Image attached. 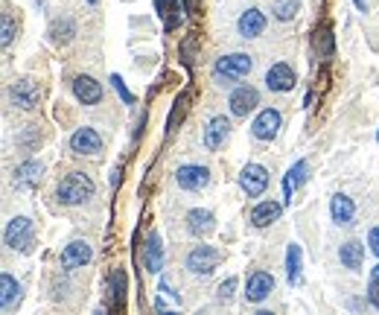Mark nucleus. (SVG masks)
<instances>
[{
    "instance_id": "1",
    "label": "nucleus",
    "mask_w": 379,
    "mask_h": 315,
    "mask_svg": "<svg viewBox=\"0 0 379 315\" xmlns=\"http://www.w3.org/2000/svg\"><path fill=\"white\" fill-rule=\"evenodd\" d=\"M93 193H97V184H93L90 175H85L79 170L68 172L56 184V199H58V205H65V207H79V205L90 202Z\"/></svg>"
},
{
    "instance_id": "2",
    "label": "nucleus",
    "mask_w": 379,
    "mask_h": 315,
    "mask_svg": "<svg viewBox=\"0 0 379 315\" xmlns=\"http://www.w3.org/2000/svg\"><path fill=\"white\" fill-rule=\"evenodd\" d=\"M251 71H254V56H248V53H225V56L216 58V65H213L210 73H213L216 85L231 88L239 79H245Z\"/></svg>"
},
{
    "instance_id": "3",
    "label": "nucleus",
    "mask_w": 379,
    "mask_h": 315,
    "mask_svg": "<svg viewBox=\"0 0 379 315\" xmlns=\"http://www.w3.org/2000/svg\"><path fill=\"white\" fill-rule=\"evenodd\" d=\"M219 263H222V251L213 248V245H196L190 248V254L184 257V266L193 277H210Z\"/></svg>"
},
{
    "instance_id": "4",
    "label": "nucleus",
    "mask_w": 379,
    "mask_h": 315,
    "mask_svg": "<svg viewBox=\"0 0 379 315\" xmlns=\"http://www.w3.org/2000/svg\"><path fill=\"white\" fill-rule=\"evenodd\" d=\"M4 239H6V245H9L12 251H18V254H29V251L36 248V228H33V219H26V216H15V219H9Z\"/></svg>"
},
{
    "instance_id": "5",
    "label": "nucleus",
    "mask_w": 379,
    "mask_h": 315,
    "mask_svg": "<svg viewBox=\"0 0 379 315\" xmlns=\"http://www.w3.org/2000/svg\"><path fill=\"white\" fill-rule=\"evenodd\" d=\"M6 97H9V105H15L18 111H33V108H38L41 88L33 79H15L6 88Z\"/></svg>"
},
{
    "instance_id": "6",
    "label": "nucleus",
    "mask_w": 379,
    "mask_h": 315,
    "mask_svg": "<svg viewBox=\"0 0 379 315\" xmlns=\"http://www.w3.org/2000/svg\"><path fill=\"white\" fill-rule=\"evenodd\" d=\"M175 184L187 193H199L210 184V170L202 164H181L175 170Z\"/></svg>"
},
{
    "instance_id": "7",
    "label": "nucleus",
    "mask_w": 379,
    "mask_h": 315,
    "mask_svg": "<svg viewBox=\"0 0 379 315\" xmlns=\"http://www.w3.org/2000/svg\"><path fill=\"white\" fill-rule=\"evenodd\" d=\"M239 187L248 199H260L269 187V170L260 164H245L239 172Z\"/></svg>"
},
{
    "instance_id": "8",
    "label": "nucleus",
    "mask_w": 379,
    "mask_h": 315,
    "mask_svg": "<svg viewBox=\"0 0 379 315\" xmlns=\"http://www.w3.org/2000/svg\"><path fill=\"white\" fill-rule=\"evenodd\" d=\"M280 125H283L280 111H277V108H263V111L254 117V123H251V135H254V140L269 143V140H274V138H277Z\"/></svg>"
},
{
    "instance_id": "9",
    "label": "nucleus",
    "mask_w": 379,
    "mask_h": 315,
    "mask_svg": "<svg viewBox=\"0 0 379 315\" xmlns=\"http://www.w3.org/2000/svg\"><path fill=\"white\" fill-rule=\"evenodd\" d=\"M228 138H231V120L222 117V114L210 117L207 125H204V135H202L204 149H207V152H219V149L228 143Z\"/></svg>"
},
{
    "instance_id": "10",
    "label": "nucleus",
    "mask_w": 379,
    "mask_h": 315,
    "mask_svg": "<svg viewBox=\"0 0 379 315\" xmlns=\"http://www.w3.org/2000/svg\"><path fill=\"white\" fill-rule=\"evenodd\" d=\"M271 292H274V274L257 269V272H251V274L245 277V301H248V304H260V301H266Z\"/></svg>"
},
{
    "instance_id": "11",
    "label": "nucleus",
    "mask_w": 379,
    "mask_h": 315,
    "mask_svg": "<svg viewBox=\"0 0 379 315\" xmlns=\"http://www.w3.org/2000/svg\"><path fill=\"white\" fill-rule=\"evenodd\" d=\"M228 105H231V114L234 117H248L251 111L260 105V91L251 88V85H239V88L231 91Z\"/></svg>"
},
{
    "instance_id": "12",
    "label": "nucleus",
    "mask_w": 379,
    "mask_h": 315,
    "mask_svg": "<svg viewBox=\"0 0 379 315\" xmlns=\"http://www.w3.org/2000/svg\"><path fill=\"white\" fill-rule=\"evenodd\" d=\"M90 245L85 239H73L65 245V251L58 254V266L65 269V272H73V269H82L85 263H90Z\"/></svg>"
},
{
    "instance_id": "13",
    "label": "nucleus",
    "mask_w": 379,
    "mask_h": 315,
    "mask_svg": "<svg viewBox=\"0 0 379 315\" xmlns=\"http://www.w3.org/2000/svg\"><path fill=\"white\" fill-rule=\"evenodd\" d=\"M41 175H44V164L29 158V161H24V164L15 167V172H12V187H15V190H33V187H38Z\"/></svg>"
},
{
    "instance_id": "14",
    "label": "nucleus",
    "mask_w": 379,
    "mask_h": 315,
    "mask_svg": "<svg viewBox=\"0 0 379 315\" xmlns=\"http://www.w3.org/2000/svg\"><path fill=\"white\" fill-rule=\"evenodd\" d=\"M71 152L73 155H100L103 152V138L97 135V129L82 125L71 135Z\"/></svg>"
},
{
    "instance_id": "15",
    "label": "nucleus",
    "mask_w": 379,
    "mask_h": 315,
    "mask_svg": "<svg viewBox=\"0 0 379 315\" xmlns=\"http://www.w3.org/2000/svg\"><path fill=\"white\" fill-rule=\"evenodd\" d=\"M295 71L286 65V61H277V65H271L269 71H266V88L271 91V93H286V91H292L295 88Z\"/></svg>"
},
{
    "instance_id": "16",
    "label": "nucleus",
    "mask_w": 379,
    "mask_h": 315,
    "mask_svg": "<svg viewBox=\"0 0 379 315\" xmlns=\"http://www.w3.org/2000/svg\"><path fill=\"white\" fill-rule=\"evenodd\" d=\"M216 231V216L204 207H193L187 213V234L190 237H196V239H204Z\"/></svg>"
},
{
    "instance_id": "17",
    "label": "nucleus",
    "mask_w": 379,
    "mask_h": 315,
    "mask_svg": "<svg viewBox=\"0 0 379 315\" xmlns=\"http://www.w3.org/2000/svg\"><path fill=\"white\" fill-rule=\"evenodd\" d=\"M266 15L260 12V9H254V6H251V9H245L242 15H239V21H237V33L242 36V38H260L263 33H266Z\"/></svg>"
},
{
    "instance_id": "18",
    "label": "nucleus",
    "mask_w": 379,
    "mask_h": 315,
    "mask_svg": "<svg viewBox=\"0 0 379 315\" xmlns=\"http://www.w3.org/2000/svg\"><path fill=\"white\" fill-rule=\"evenodd\" d=\"M73 97L82 103V105H100L103 103V85L93 79V76H76L73 79Z\"/></svg>"
},
{
    "instance_id": "19",
    "label": "nucleus",
    "mask_w": 379,
    "mask_h": 315,
    "mask_svg": "<svg viewBox=\"0 0 379 315\" xmlns=\"http://www.w3.org/2000/svg\"><path fill=\"white\" fill-rule=\"evenodd\" d=\"M143 266L149 274H157L164 269V245H161V237L155 231L146 237V248H143Z\"/></svg>"
},
{
    "instance_id": "20",
    "label": "nucleus",
    "mask_w": 379,
    "mask_h": 315,
    "mask_svg": "<svg viewBox=\"0 0 379 315\" xmlns=\"http://www.w3.org/2000/svg\"><path fill=\"white\" fill-rule=\"evenodd\" d=\"M280 210H283V205L280 202H274V199H269V202H260V205H254L251 207V225L254 228H269L271 222H277V216H280Z\"/></svg>"
},
{
    "instance_id": "21",
    "label": "nucleus",
    "mask_w": 379,
    "mask_h": 315,
    "mask_svg": "<svg viewBox=\"0 0 379 315\" xmlns=\"http://www.w3.org/2000/svg\"><path fill=\"white\" fill-rule=\"evenodd\" d=\"M330 216H333L336 225H353V216H356L353 199L344 196V193H336V196L330 199Z\"/></svg>"
},
{
    "instance_id": "22",
    "label": "nucleus",
    "mask_w": 379,
    "mask_h": 315,
    "mask_svg": "<svg viewBox=\"0 0 379 315\" xmlns=\"http://www.w3.org/2000/svg\"><path fill=\"white\" fill-rule=\"evenodd\" d=\"M18 304H21V283L9 272H4L0 274V306H4V312H12L18 309Z\"/></svg>"
},
{
    "instance_id": "23",
    "label": "nucleus",
    "mask_w": 379,
    "mask_h": 315,
    "mask_svg": "<svg viewBox=\"0 0 379 315\" xmlns=\"http://www.w3.org/2000/svg\"><path fill=\"white\" fill-rule=\"evenodd\" d=\"M338 260H341L344 269L359 272V269H362V260H365V245L356 242V239H347V242L338 248Z\"/></svg>"
},
{
    "instance_id": "24",
    "label": "nucleus",
    "mask_w": 379,
    "mask_h": 315,
    "mask_svg": "<svg viewBox=\"0 0 379 315\" xmlns=\"http://www.w3.org/2000/svg\"><path fill=\"white\" fill-rule=\"evenodd\" d=\"M47 36H50V41L53 44H71L73 41V36H76V24H73V18H56L53 24H50V29H47Z\"/></svg>"
},
{
    "instance_id": "25",
    "label": "nucleus",
    "mask_w": 379,
    "mask_h": 315,
    "mask_svg": "<svg viewBox=\"0 0 379 315\" xmlns=\"http://www.w3.org/2000/svg\"><path fill=\"white\" fill-rule=\"evenodd\" d=\"M155 12L164 18V26H167V29H175V26L181 24L178 0H155Z\"/></svg>"
},
{
    "instance_id": "26",
    "label": "nucleus",
    "mask_w": 379,
    "mask_h": 315,
    "mask_svg": "<svg viewBox=\"0 0 379 315\" xmlns=\"http://www.w3.org/2000/svg\"><path fill=\"white\" fill-rule=\"evenodd\" d=\"M286 277L292 286L301 283V245L298 242H289V248H286Z\"/></svg>"
},
{
    "instance_id": "27",
    "label": "nucleus",
    "mask_w": 379,
    "mask_h": 315,
    "mask_svg": "<svg viewBox=\"0 0 379 315\" xmlns=\"http://www.w3.org/2000/svg\"><path fill=\"white\" fill-rule=\"evenodd\" d=\"M301 12V0H271V15L277 21H295Z\"/></svg>"
},
{
    "instance_id": "28",
    "label": "nucleus",
    "mask_w": 379,
    "mask_h": 315,
    "mask_svg": "<svg viewBox=\"0 0 379 315\" xmlns=\"http://www.w3.org/2000/svg\"><path fill=\"white\" fill-rule=\"evenodd\" d=\"M15 33H18V26H15V21H12V12L4 9V18H0V44L9 47V44L15 41Z\"/></svg>"
},
{
    "instance_id": "29",
    "label": "nucleus",
    "mask_w": 379,
    "mask_h": 315,
    "mask_svg": "<svg viewBox=\"0 0 379 315\" xmlns=\"http://www.w3.org/2000/svg\"><path fill=\"white\" fill-rule=\"evenodd\" d=\"M315 50L321 56H333V29L327 24L321 29H315Z\"/></svg>"
},
{
    "instance_id": "30",
    "label": "nucleus",
    "mask_w": 379,
    "mask_h": 315,
    "mask_svg": "<svg viewBox=\"0 0 379 315\" xmlns=\"http://www.w3.org/2000/svg\"><path fill=\"white\" fill-rule=\"evenodd\" d=\"M111 295H114V304L123 306V301H125V272L123 269L111 272Z\"/></svg>"
},
{
    "instance_id": "31",
    "label": "nucleus",
    "mask_w": 379,
    "mask_h": 315,
    "mask_svg": "<svg viewBox=\"0 0 379 315\" xmlns=\"http://www.w3.org/2000/svg\"><path fill=\"white\" fill-rule=\"evenodd\" d=\"M38 143H41V132L36 129V125H26V132L18 138V146H21V149H26V152H33Z\"/></svg>"
},
{
    "instance_id": "32",
    "label": "nucleus",
    "mask_w": 379,
    "mask_h": 315,
    "mask_svg": "<svg viewBox=\"0 0 379 315\" xmlns=\"http://www.w3.org/2000/svg\"><path fill=\"white\" fill-rule=\"evenodd\" d=\"M234 292H237V277H228V280H222V283L216 286V301L228 304V301L234 298Z\"/></svg>"
},
{
    "instance_id": "33",
    "label": "nucleus",
    "mask_w": 379,
    "mask_h": 315,
    "mask_svg": "<svg viewBox=\"0 0 379 315\" xmlns=\"http://www.w3.org/2000/svg\"><path fill=\"white\" fill-rule=\"evenodd\" d=\"M111 85L117 88V93H120V97H123V103H125V105H135V97H132V91L125 88L123 76H117V73H114V76H111Z\"/></svg>"
},
{
    "instance_id": "34",
    "label": "nucleus",
    "mask_w": 379,
    "mask_h": 315,
    "mask_svg": "<svg viewBox=\"0 0 379 315\" xmlns=\"http://www.w3.org/2000/svg\"><path fill=\"white\" fill-rule=\"evenodd\" d=\"M289 178L295 181V187L303 184V181H306V161H298V164L289 170Z\"/></svg>"
},
{
    "instance_id": "35",
    "label": "nucleus",
    "mask_w": 379,
    "mask_h": 315,
    "mask_svg": "<svg viewBox=\"0 0 379 315\" xmlns=\"http://www.w3.org/2000/svg\"><path fill=\"white\" fill-rule=\"evenodd\" d=\"M368 301H370V306H373V309H379V280H376V277H370V286H368Z\"/></svg>"
},
{
    "instance_id": "36",
    "label": "nucleus",
    "mask_w": 379,
    "mask_h": 315,
    "mask_svg": "<svg viewBox=\"0 0 379 315\" xmlns=\"http://www.w3.org/2000/svg\"><path fill=\"white\" fill-rule=\"evenodd\" d=\"M368 245H370V251H373V254L379 257V225L368 231Z\"/></svg>"
},
{
    "instance_id": "37",
    "label": "nucleus",
    "mask_w": 379,
    "mask_h": 315,
    "mask_svg": "<svg viewBox=\"0 0 379 315\" xmlns=\"http://www.w3.org/2000/svg\"><path fill=\"white\" fill-rule=\"evenodd\" d=\"M157 289H161L164 295H170V298H175V301L181 304V295H178V292H172V286H170V280H167V277H161V286H157Z\"/></svg>"
},
{
    "instance_id": "38",
    "label": "nucleus",
    "mask_w": 379,
    "mask_h": 315,
    "mask_svg": "<svg viewBox=\"0 0 379 315\" xmlns=\"http://www.w3.org/2000/svg\"><path fill=\"white\" fill-rule=\"evenodd\" d=\"M353 4H356L359 12H368V0H353Z\"/></svg>"
},
{
    "instance_id": "39",
    "label": "nucleus",
    "mask_w": 379,
    "mask_h": 315,
    "mask_svg": "<svg viewBox=\"0 0 379 315\" xmlns=\"http://www.w3.org/2000/svg\"><path fill=\"white\" fill-rule=\"evenodd\" d=\"M370 277H376V280H379V263H376V266L370 269Z\"/></svg>"
},
{
    "instance_id": "40",
    "label": "nucleus",
    "mask_w": 379,
    "mask_h": 315,
    "mask_svg": "<svg viewBox=\"0 0 379 315\" xmlns=\"http://www.w3.org/2000/svg\"><path fill=\"white\" fill-rule=\"evenodd\" d=\"M88 4H90V6H93V4H97V0H88Z\"/></svg>"
},
{
    "instance_id": "41",
    "label": "nucleus",
    "mask_w": 379,
    "mask_h": 315,
    "mask_svg": "<svg viewBox=\"0 0 379 315\" xmlns=\"http://www.w3.org/2000/svg\"><path fill=\"white\" fill-rule=\"evenodd\" d=\"M376 140H379V135H376Z\"/></svg>"
}]
</instances>
